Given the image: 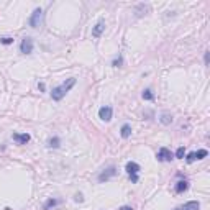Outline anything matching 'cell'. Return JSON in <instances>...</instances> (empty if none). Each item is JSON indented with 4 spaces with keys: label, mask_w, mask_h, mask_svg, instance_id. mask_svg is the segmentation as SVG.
<instances>
[{
    "label": "cell",
    "mask_w": 210,
    "mask_h": 210,
    "mask_svg": "<svg viewBox=\"0 0 210 210\" xmlns=\"http://www.w3.org/2000/svg\"><path fill=\"white\" fill-rule=\"evenodd\" d=\"M76 77H69L66 82H62L61 85H57V87H54L53 89V92H51V97H53V100H56V102H59V100H62L64 99V95L74 87L76 85Z\"/></svg>",
    "instance_id": "cell-1"
},
{
    "label": "cell",
    "mask_w": 210,
    "mask_h": 210,
    "mask_svg": "<svg viewBox=\"0 0 210 210\" xmlns=\"http://www.w3.org/2000/svg\"><path fill=\"white\" fill-rule=\"evenodd\" d=\"M125 171H127V174H128L130 179H132V182H133V184H135V182H138V172H140V164H138V163H135V161L127 163Z\"/></svg>",
    "instance_id": "cell-2"
},
{
    "label": "cell",
    "mask_w": 210,
    "mask_h": 210,
    "mask_svg": "<svg viewBox=\"0 0 210 210\" xmlns=\"http://www.w3.org/2000/svg\"><path fill=\"white\" fill-rule=\"evenodd\" d=\"M43 17H45V13H43L41 8H35L30 20H28V23H30L31 28H40L43 25Z\"/></svg>",
    "instance_id": "cell-3"
},
{
    "label": "cell",
    "mask_w": 210,
    "mask_h": 210,
    "mask_svg": "<svg viewBox=\"0 0 210 210\" xmlns=\"http://www.w3.org/2000/svg\"><path fill=\"white\" fill-rule=\"evenodd\" d=\"M115 174H117V168H115V166H108L107 169H104V171L99 174V182H105V180L112 179Z\"/></svg>",
    "instance_id": "cell-4"
},
{
    "label": "cell",
    "mask_w": 210,
    "mask_h": 210,
    "mask_svg": "<svg viewBox=\"0 0 210 210\" xmlns=\"http://www.w3.org/2000/svg\"><path fill=\"white\" fill-rule=\"evenodd\" d=\"M20 51L23 54H31L33 53V40L30 38V36H26V38L21 40L20 43Z\"/></svg>",
    "instance_id": "cell-5"
},
{
    "label": "cell",
    "mask_w": 210,
    "mask_h": 210,
    "mask_svg": "<svg viewBox=\"0 0 210 210\" xmlns=\"http://www.w3.org/2000/svg\"><path fill=\"white\" fill-rule=\"evenodd\" d=\"M156 158H158V161H161V163H169V161L174 159V154H172L168 148H161V149L158 151Z\"/></svg>",
    "instance_id": "cell-6"
},
{
    "label": "cell",
    "mask_w": 210,
    "mask_h": 210,
    "mask_svg": "<svg viewBox=\"0 0 210 210\" xmlns=\"http://www.w3.org/2000/svg\"><path fill=\"white\" fill-rule=\"evenodd\" d=\"M208 156V151L207 149H199V151H192V153L187 154V163H194V161H197V159H204Z\"/></svg>",
    "instance_id": "cell-7"
},
{
    "label": "cell",
    "mask_w": 210,
    "mask_h": 210,
    "mask_svg": "<svg viewBox=\"0 0 210 210\" xmlns=\"http://www.w3.org/2000/svg\"><path fill=\"white\" fill-rule=\"evenodd\" d=\"M112 115H113V108L108 107V105L102 107V108L99 110V118L104 120V121H110V120H112Z\"/></svg>",
    "instance_id": "cell-8"
},
{
    "label": "cell",
    "mask_w": 210,
    "mask_h": 210,
    "mask_svg": "<svg viewBox=\"0 0 210 210\" xmlns=\"http://www.w3.org/2000/svg\"><path fill=\"white\" fill-rule=\"evenodd\" d=\"M12 138L15 140L18 144H26L28 141H30L31 136L28 135V133H13V135H12Z\"/></svg>",
    "instance_id": "cell-9"
},
{
    "label": "cell",
    "mask_w": 210,
    "mask_h": 210,
    "mask_svg": "<svg viewBox=\"0 0 210 210\" xmlns=\"http://www.w3.org/2000/svg\"><path fill=\"white\" fill-rule=\"evenodd\" d=\"M200 208V204L197 200H191V202H187V204H184V205H180V207H177V208H174V210H199Z\"/></svg>",
    "instance_id": "cell-10"
},
{
    "label": "cell",
    "mask_w": 210,
    "mask_h": 210,
    "mask_svg": "<svg viewBox=\"0 0 210 210\" xmlns=\"http://www.w3.org/2000/svg\"><path fill=\"white\" fill-rule=\"evenodd\" d=\"M104 30H105V21H104V20H100L99 23L92 28V36H95V38H99V36L104 33Z\"/></svg>",
    "instance_id": "cell-11"
},
{
    "label": "cell",
    "mask_w": 210,
    "mask_h": 210,
    "mask_svg": "<svg viewBox=\"0 0 210 210\" xmlns=\"http://www.w3.org/2000/svg\"><path fill=\"white\" fill-rule=\"evenodd\" d=\"M59 204H61V200H59V199H49V200L45 202V205H43V210H51V208L57 207Z\"/></svg>",
    "instance_id": "cell-12"
},
{
    "label": "cell",
    "mask_w": 210,
    "mask_h": 210,
    "mask_svg": "<svg viewBox=\"0 0 210 210\" xmlns=\"http://www.w3.org/2000/svg\"><path fill=\"white\" fill-rule=\"evenodd\" d=\"M187 189H189V182H187V180H179V182L176 184V192L177 194H182Z\"/></svg>",
    "instance_id": "cell-13"
},
{
    "label": "cell",
    "mask_w": 210,
    "mask_h": 210,
    "mask_svg": "<svg viewBox=\"0 0 210 210\" xmlns=\"http://www.w3.org/2000/svg\"><path fill=\"white\" fill-rule=\"evenodd\" d=\"M120 135H121V138H125V140L130 138V135H132V127H130L128 123H125L120 130Z\"/></svg>",
    "instance_id": "cell-14"
},
{
    "label": "cell",
    "mask_w": 210,
    "mask_h": 210,
    "mask_svg": "<svg viewBox=\"0 0 210 210\" xmlns=\"http://www.w3.org/2000/svg\"><path fill=\"white\" fill-rule=\"evenodd\" d=\"M159 121H161L163 125H171V123H172V115L168 113V112H164V113H161V118H159Z\"/></svg>",
    "instance_id": "cell-15"
},
{
    "label": "cell",
    "mask_w": 210,
    "mask_h": 210,
    "mask_svg": "<svg viewBox=\"0 0 210 210\" xmlns=\"http://www.w3.org/2000/svg\"><path fill=\"white\" fill-rule=\"evenodd\" d=\"M141 97L144 100H154V94H153V90H151V89H144L143 94H141Z\"/></svg>",
    "instance_id": "cell-16"
},
{
    "label": "cell",
    "mask_w": 210,
    "mask_h": 210,
    "mask_svg": "<svg viewBox=\"0 0 210 210\" xmlns=\"http://www.w3.org/2000/svg\"><path fill=\"white\" fill-rule=\"evenodd\" d=\"M59 144H61V140L57 138V136H54V138H51L48 141V146L49 148H59Z\"/></svg>",
    "instance_id": "cell-17"
},
{
    "label": "cell",
    "mask_w": 210,
    "mask_h": 210,
    "mask_svg": "<svg viewBox=\"0 0 210 210\" xmlns=\"http://www.w3.org/2000/svg\"><path fill=\"white\" fill-rule=\"evenodd\" d=\"M184 154H186V148H184V146L177 148V151H176V158H177V159H182Z\"/></svg>",
    "instance_id": "cell-18"
},
{
    "label": "cell",
    "mask_w": 210,
    "mask_h": 210,
    "mask_svg": "<svg viewBox=\"0 0 210 210\" xmlns=\"http://www.w3.org/2000/svg\"><path fill=\"white\" fill-rule=\"evenodd\" d=\"M0 43H2V45H12L13 43V38H10V36H3V38H0Z\"/></svg>",
    "instance_id": "cell-19"
},
{
    "label": "cell",
    "mask_w": 210,
    "mask_h": 210,
    "mask_svg": "<svg viewBox=\"0 0 210 210\" xmlns=\"http://www.w3.org/2000/svg\"><path fill=\"white\" fill-rule=\"evenodd\" d=\"M121 64H123V59H121V56H120V57H117V59L112 62V66H113V67H120Z\"/></svg>",
    "instance_id": "cell-20"
},
{
    "label": "cell",
    "mask_w": 210,
    "mask_h": 210,
    "mask_svg": "<svg viewBox=\"0 0 210 210\" xmlns=\"http://www.w3.org/2000/svg\"><path fill=\"white\" fill-rule=\"evenodd\" d=\"M76 200H77V202H82V200H84L82 194H76Z\"/></svg>",
    "instance_id": "cell-21"
},
{
    "label": "cell",
    "mask_w": 210,
    "mask_h": 210,
    "mask_svg": "<svg viewBox=\"0 0 210 210\" xmlns=\"http://www.w3.org/2000/svg\"><path fill=\"white\" fill-rule=\"evenodd\" d=\"M38 89L43 92V90H45V84H43V82H40V84H38Z\"/></svg>",
    "instance_id": "cell-22"
},
{
    "label": "cell",
    "mask_w": 210,
    "mask_h": 210,
    "mask_svg": "<svg viewBox=\"0 0 210 210\" xmlns=\"http://www.w3.org/2000/svg\"><path fill=\"white\" fill-rule=\"evenodd\" d=\"M120 210H133V207H128V205H123Z\"/></svg>",
    "instance_id": "cell-23"
},
{
    "label": "cell",
    "mask_w": 210,
    "mask_h": 210,
    "mask_svg": "<svg viewBox=\"0 0 210 210\" xmlns=\"http://www.w3.org/2000/svg\"><path fill=\"white\" fill-rule=\"evenodd\" d=\"M205 64H208V51H205Z\"/></svg>",
    "instance_id": "cell-24"
}]
</instances>
